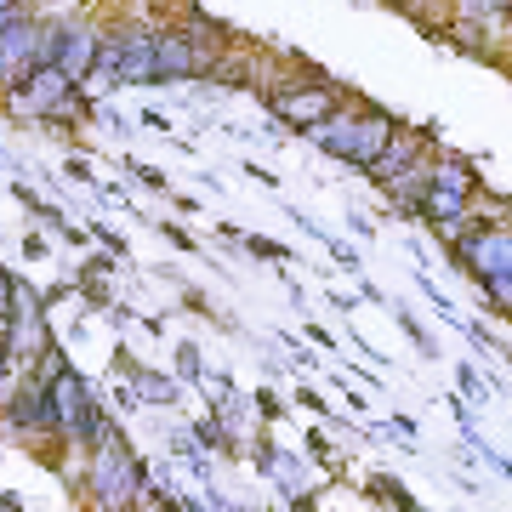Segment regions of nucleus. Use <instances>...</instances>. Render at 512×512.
Wrapping results in <instances>:
<instances>
[{
    "mask_svg": "<svg viewBox=\"0 0 512 512\" xmlns=\"http://www.w3.org/2000/svg\"><path fill=\"white\" fill-rule=\"evenodd\" d=\"M393 131H399V114L353 92L348 103H342V109L330 114V120H319V126L302 131V137H308V143L319 148V154H330V160L353 165V171L365 177L370 165H376V154L387 148V137H393Z\"/></svg>",
    "mask_w": 512,
    "mask_h": 512,
    "instance_id": "obj_1",
    "label": "nucleus"
},
{
    "mask_svg": "<svg viewBox=\"0 0 512 512\" xmlns=\"http://www.w3.org/2000/svg\"><path fill=\"white\" fill-rule=\"evenodd\" d=\"M148 484V461L131 450L126 439L92 444L86 450V467H80V495L92 512H131L137 490Z\"/></svg>",
    "mask_w": 512,
    "mask_h": 512,
    "instance_id": "obj_2",
    "label": "nucleus"
},
{
    "mask_svg": "<svg viewBox=\"0 0 512 512\" xmlns=\"http://www.w3.org/2000/svg\"><path fill=\"white\" fill-rule=\"evenodd\" d=\"M348 97L353 92L342 86V80H330L325 69H302V74H291L285 86H274L262 103H268V114H274L279 126L302 137V131H313L319 120H330V114L342 109Z\"/></svg>",
    "mask_w": 512,
    "mask_h": 512,
    "instance_id": "obj_3",
    "label": "nucleus"
},
{
    "mask_svg": "<svg viewBox=\"0 0 512 512\" xmlns=\"http://www.w3.org/2000/svg\"><path fill=\"white\" fill-rule=\"evenodd\" d=\"M46 393H52V416H57V444H69V450H86L97 433V421H103V393H97L80 370H63L57 382H46Z\"/></svg>",
    "mask_w": 512,
    "mask_h": 512,
    "instance_id": "obj_4",
    "label": "nucleus"
},
{
    "mask_svg": "<svg viewBox=\"0 0 512 512\" xmlns=\"http://www.w3.org/2000/svg\"><path fill=\"white\" fill-rule=\"evenodd\" d=\"M450 268H461L473 285H490V279L512 274V217L507 222L473 217L467 222V234L450 245Z\"/></svg>",
    "mask_w": 512,
    "mask_h": 512,
    "instance_id": "obj_5",
    "label": "nucleus"
},
{
    "mask_svg": "<svg viewBox=\"0 0 512 512\" xmlns=\"http://www.w3.org/2000/svg\"><path fill=\"white\" fill-rule=\"evenodd\" d=\"M222 57H228V52L200 46L183 23H154V63H160V86H194V80H211Z\"/></svg>",
    "mask_w": 512,
    "mask_h": 512,
    "instance_id": "obj_6",
    "label": "nucleus"
},
{
    "mask_svg": "<svg viewBox=\"0 0 512 512\" xmlns=\"http://www.w3.org/2000/svg\"><path fill=\"white\" fill-rule=\"evenodd\" d=\"M69 92H74V80L63 69H35L29 80H18V86H0V114H6L12 126H46Z\"/></svg>",
    "mask_w": 512,
    "mask_h": 512,
    "instance_id": "obj_7",
    "label": "nucleus"
},
{
    "mask_svg": "<svg viewBox=\"0 0 512 512\" xmlns=\"http://www.w3.org/2000/svg\"><path fill=\"white\" fill-rule=\"evenodd\" d=\"M0 427L12 439H57V416H52V393L35 376H18L12 393L0 399Z\"/></svg>",
    "mask_w": 512,
    "mask_h": 512,
    "instance_id": "obj_8",
    "label": "nucleus"
},
{
    "mask_svg": "<svg viewBox=\"0 0 512 512\" xmlns=\"http://www.w3.org/2000/svg\"><path fill=\"white\" fill-rule=\"evenodd\" d=\"M40 6H18L12 23L0 29V86H18L40 69Z\"/></svg>",
    "mask_w": 512,
    "mask_h": 512,
    "instance_id": "obj_9",
    "label": "nucleus"
},
{
    "mask_svg": "<svg viewBox=\"0 0 512 512\" xmlns=\"http://www.w3.org/2000/svg\"><path fill=\"white\" fill-rule=\"evenodd\" d=\"M427 154H433V126H416V120H399V131L387 137V148L376 154V165H370L365 177H370L376 188H387L393 177H404L410 165H421V160H427Z\"/></svg>",
    "mask_w": 512,
    "mask_h": 512,
    "instance_id": "obj_10",
    "label": "nucleus"
},
{
    "mask_svg": "<svg viewBox=\"0 0 512 512\" xmlns=\"http://www.w3.org/2000/svg\"><path fill=\"white\" fill-rule=\"evenodd\" d=\"M114 29H120V86H160L154 23H114Z\"/></svg>",
    "mask_w": 512,
    "mask_h": 512,
    "instance_id": "obj_11",
    "label": "nucleus"
},
{
    "mask_svg": "<svg viewBox=\"0 0 512 512\" xmlns=\"http://www.w3.org/2000/svg\"><path fill=\"white\" fill-rule=\"evenodd\" d=\"M97 46H103V23L63 18V46H57V69L69 74L74 86H86V80H92V63H97Z\"/></svg>",
    "mask_w": 512,
    "mask_h": 512,
    "instance_id": "obj_12",
    "label": "nucleus"
},
{
    "mask_svg": "<svg viewBox=\"0 0 512 512\" xmlns=\"http://www.w3.org/2000/svg\"><path fill=\"white\" fill-rule=\"evenodd\" d=\"M433 188H450V194H467V200H478V188H484V177H478L473 160H461V154H433Z\"/></svg>",
    "mask_w": 512,
    "mask_h": 512,
    "instance_id": "obj_13",
    "label": "nucleus"
},
{
    "mask_svg": "<svg viewBox=\"0 0 512 512\" xmlns=\"http://www.w3.org/2000/svg\"><path fill=\"white\" fill-rule=\"evenodd\" d=\"M126 376H131V387H137V399H143V404H154V410H171V404L183 399V382H177V376H165V370L131 365Z\"/></svg>",
    "mask_w": 512,
    "mask_h": 512,
    "instance_id": "obj_14",
    "label": "nucleus"
},
{
    "mask_svg": "<svg viewBox=\"0 0 512 512\" xmlns=\"http://www.w3.org/2000/svg\"><path fill=\"white\" fill-rule=\"evenodd\" d=\"M507 6H512V0H456L461 18H478V23H490V29L507 18Z\"/></svg>",
    "mask_w": 512,
    "mask_h": 512,
    "instance_id": "obj_15",
    "label": "nucleus"
},
{
    "mask_svg": "<svg viewBox=\"0 0 512 512\" xmlns=\"http://www.w3.org/2000/svg\"><path fill=\"white\" fill-rule=\"evenodd\" d=\"M63 370H69V353H63V348H57V342H52V348H46V353H40V359H35V365H29V376H35V382L46 387V382H57Z\"/></svg>",
    "mask_w": 512,
    "mask_h": 512,
    "instance_id": "obj_16",
    "label": "nucleus"
},
{
    "mask_svg": "<svg viewBox=\"0 0 512 512\" xmlns=\"http://www.w3.org/2000/svg\"><path fill=\"white\" fill-rule=\"evenodd\" d=\"M478 291H484V308H490V313H501V319H512V274L490 279V285H478Z\"/></svg>",
    "mask_w": 512,
    "mask_h": 512,
    "instance_id": "obj_17",
    "label": "nucleus"
},
{
    "mask_svg": "<svg viewBox=\"0 0 512 512\" xmlns=\"http://www.w3.org/2000/svg\"><path fill=\"white\" fill-rule=\"evenodd\" d=\"M177 382H205V359H200V348L194 342H177Z\"/></svg>",
    "mask_w": 512,
    "mask_h": 512,
    "instance_id": "obj_18",
    "label": "nucleus"
},
{
    "mask_svg": "<svg viewBox=\"0 0 512 512\" xmlns=\"http://www.w3.org/2000/svg\"><path fill=\"white\" fill-rule=\"evenodd\" d=\"M399 325H404V336L416 342V353H421V359H439V342H433V330L421 325L416 313H399Z\"/></svg>",
    "mask_w": 512,
    "mask_h": 512,
    "instance_id": "obj_19",
    "label": "nucleus"
},
{
    "mask_svg": "<svg viewBox=\"0 0 512 512\" xmlns=\"http://www.w3.org/2000/svg\"><path fill=\"white\" fill-rule=\"evenodd\" d=\"M239 245L251 256H262V262H291V245H279V239H268V234H245Z\"/></svg>",
    "mask_w": 512,
    "mask_h": 512,
    "instance_id": "obj_20",
    "label": "nucleus"
},
{
    "mask_svg": "<svg viewBox=\"0 0 512 512\" xmlns=\"http://www.w3.org/2000/svg\"><path fill=\"white\" fill-rule=\"evenodd\" d=\"M456 382H461V393H467L473 404H490V399H495V393H490V382H484V376H478L473 365H456Z\"/></svg>",
    "mask_w": 512,
    "mask_h": 512,
    "instance_id": "obj_21",
    "label": "nucleus"
},
{
    "mask_svg": "<svg viewBox=\"0 0 512 512\" xmlns=\"http://www.w3.org/2000/svg\"><path fill=\"white\" fill-rule=\"evenodd\" d=\"M126 171L137 177L143 188H154V194H171V183H165V171H154V165H143V160H126Z\"/></svg>",
    "mask_w": 512,
    "mask_h": 512,
    "instance_id": "obj_22",
    "label": "nucleus"
},
{
    "mask_svg": "<svg viewBox=\"0 0 512 512\" xmlns=\"http://www.w3.org/2000/svg\"><path fill=\"white\" fill-rule=\"evenodd\" d=\"M12 302H18V274H12V268L0 262V325L12 319Z\"/></svg>",
    "mask_w": 512,
    "mask_h": 512,
    "instance_id": "obj_23",
    "label": "nucleus"
},
{
    "mask_svg": "<svg viewBox=\"0 0 512 512\" xmlns=\"http://www.w3.org/2000/svg\"><path fill=\"white\" fill-rule=\"evenodd\" d=\"M160 234L171 239V245H177V251H183V256H200V239L188 234V228H177V222H160Z\"/></svg>",
    "mask_w": 512,
    "mask_h": 512,
    "instance_id": "obj_24",
    "label": "nucleus"
},
{
    "mask_svg": "<svg viewBox=\"0 0 512 512\" xmlns=\"http://www.w3.org/2000/svg\"><path fill=\"white\" fill-rule=\"evenodd\" d=\"M376 495H387V501H393L399 512H416V501L399 490V478H387V473H382V478H376Z\"/></svg>",
    "mask_w": 512,
    "mask_h": 512,
    "instance_id": "obj_25",
    "label": "nucleus"
},
{
    "mask_svg": "<svg viewBox=\"0 0 512 512\" xmlns=\"http://www.w3.org/2000/svg\"><path fill=\"white\" fill-rule=\"evenodd\" d=\"M23 256H29V262H46V256H52V239L46 234H23Z\"/></svg>",
    "mask_w": 512,
    "mask_h": 512,
    "instance_id": "obj_26",
    "label": "nucleus"
},
{
    "mask_svg": "<svg viewBox=\"0 0 512 512\" xmlns=\"http://www.w3.org/2000/svg\"><path fill=\"white\" fill-rule=\"evenodd\" d=\"M12 200H18L23 211H29V217H35L40 205H46V200H40V194H35V188H29V183H12Z\"/></svg>",
    "mask_w": 512,
    "mask_h": 512,
    "instance_id": "obj_27",
    "label": "nucleus"
},
{
    "mask_svg": "<svg viewBox=\"0 0 512 512\" xmlns=\"http://www.w3.org/2000/svg\"><path fill=\"white\" fill-rule=\"evenodd\" d=\"M330 256H336V268H359V251H353L348 239H330Z\"/></svg>",
    "mask_w": 512,
    "mask_h": 512,
    "instance_id": "obj_28",
    "label": "nucleus"
},
{
    "mask_svg": "<svg viewBox=\"0 0 512 512\" xmlns=\"http://www.w3.org/2000/svg\"><path fill=\"white\" fill-rule=\"evenodd\" d=\"M63 171H69L74 183H86V188H97V177H92V165L80 160V154H74V160H63Z\"/></svg>",
    "mask_w": 512,
    "mask_h": 512,
    "instance_id": "obj_29",
    "label": "nucleus"
},
{
    "mask_svg": "<svg viewBox=\"0 0 512 512\" xmlns=\"http://www.w3.org/2000/svg\"><path fill=\"white\" fill-rule=\"evenodd\" d=\"M256 416H262V421H274V416H279V399H274V393H268V387L256 393Z\"/></svg>",
    "mask_w": 512,
    "mask_h": 512,
    "instance_id": "obj_30",
    "label": "nucleus"
},
{
    "mask_svg": "<svg viewBox=\"0 0 512 512\" xmlns=\"http://www.w3.org/2000/svg\"><path fill=\"white\" fill-rule=\"evenodd\" d=\"M137 120H143V126H148V131H171V120H165V114H160V109H143V114H137Z\"/></svg>",
    "mask_w": 512,
    "mask_h": 512,
    "instance_id": "obj_31",
    "label": "nucleus"
},
{
    "mask_svg": "<svg viewBox=\"0 0 512 512\" xmlns=\"http://www.w3.org/2000/svg\"><path fill=\"white\" fill-rule=\"evenodd\" d=\"M353 234H359V239H376V222H370V217H359V211H353Z\"/></svg>",
    "mask_w": 512,
    "mask_h": 512,
    "instance_id": "obj_32",
    "label": "nucleus"
},
{
    "mask_svg": "<svg viewBox=\"0 0 512 512\" xmlns=\"http://www.w3.org/2000/svg\"><path fill=\"white\" fill-rule=\"evenodd\" d=\"M0 330H6V325H0Z\"/></svg>",
    "mask_w": 512,
    "mask_h": 512,
    "instance_id": "obj_33",
    "label": "nucleus"
}]
</instances>
